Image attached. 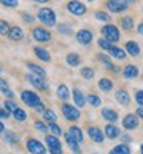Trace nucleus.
<instances>
[{"label":"nucleus","mask_w":143,"mask_h":154,"mask_svg":"<svg viewBox=\"0 0 143 154\" xmlns=\"http://www.w3.org/2000/svg\"><path fill=\"white\" fill-rule=\"evenodd\" d=\"M38 20H40L42 23L48 25V26H54L56 25V12L53 9L49 8H42L40 11H38Z\"/></svg>","instance_id":"f257e3e1"},{"label":"nucleus","mask_w":143,"mask_h":154,"mask_svg":"<svg viewBox=\"0 0 143 154\" xmlns=\"http://www.w3.org/2000/svg\"><path fill=\"white\" fill-rule=\"evenodd\" d=\"M102 34H103V38H106L109 42H117L120 38L119 28H115L114 25H105L102 28Z\"/></svg>","instance_id":"f03ea898"},{"label":"nucleus","mask_w":143,"mask_h":154,"mask_svg":"<svg viewBox=\"0 0 143 154\" xmlns=\"http://www.w3.org/2000/svg\"><path fill=\"white\" fill-rule=\"evenodd\" d=\"M22 100H23L25 105H28V106H31V108H35L37 105L42 103L40 97H38L35 93H32V91H23V93H22Z\"/></svg>","instance_id":"7ed1b4c3"},{"label":"nucleus","mask_w":143,"mask_h":154,"mask_svg":"<svg viewBox=\"0 0 143 154\" xmlns=\"http://www.w3.org/2000/svg\"><path fill=\"white\" fill-rule=\"evenodd\" d=\"M68 9L74 16H83L86 12V6L82 2H79V0H71V2L68 3Z\"/></svg>","instance_id":"20e7f679"},{"label":"nucleus","mask_w":143,"mask_h":154,"mask_svg":"<svg viewBox=\"0 0 143 154\" xmlns=\"http://www.w3.org/2000/svg\"><path fill=\"white\" fill-rule=\"evenodd\" d=\"M46 143L49 146L51 154H62V145H60L59 139L56 136H48L46 137Z\"/></svg>","instance_id":"39448f33"},{"label":"nucleus","mask_w":143,"mask_h":154,"mask_svg":"<svg viewBox=\"0 0 143 154\" xmlns=\"http://www.w3.org/2000/svg\"><path fill=\"white\" fill-rule=\"evenodd\" d=\"M32 37H34V40H37V42H49L51 40V34L45 28H34Z\"/></svg>","instance_id":"423d86ee"},{"label":"nucleus","mask_w":143,"mask_h":154,"mask_svg":"<svg viewBox=\"0 0 143 154\" xmlns=\"http://www.w3.org/2000/svg\"><path fill=\"white\" fill-rule=\"evenodd\" d=\"M106 6L112 12H122V11H125L128 8V5L123 2V0H108Z\"/></svg>","instance_id":"0eeeda50"},{"label":"nucleus","mask_w":143,"mask_h":154,"mask_svg":"<svg viewBox=\"0 0 143 154\" xmlns=\"http://www.w3.org/2000/svg\"><path fill=\"white\" fill-rule=\"evenodd\" d=\"M62 111H63L65 117H66L68 120H75V119L80 117L79 109L74 108V106H71V105H63V106H62Z\"/></svg>","instance_id":"6e6552de"},{"label":"nucleus","mask_w":143,"mask_h":154,"mask_svg":"<svg viewBox=\"0 0 143 154\" xmlns=\"http://www.w3.org/2000/svg\"><path fill=\"white\" fill-rule=\"evenodd\" d=\"M26 146H28V149H29V152H31V154H45V146H43L40 142L34 140V139L28 140Z\"/></svg>","instance_id":"1a4fd4ad"},{"label":"nucleus","mask_w":143,"mask_h":154,"mask_svg":"<svg viewBox=\"0 0 143 154\" xmlns=\"http://www.w3.org/2000/svg\"><path fill=\"white\" fill-rule=\"evenodd\" d=\"M28 80H29L35 88H38V89H46V88H48L46 83H45V77H42V75L31 74V75H28Z\"/></svg>","instance_id":"9d476101"},{"label":"nucleus","mask_w":143,"mask_h":154,"mask_svg":"<svg viewBox=\"0 0 143 154\" xmlns=\"http://www.w3.org/2000/svg\"><path fill=\"white\" fill-rule=\"evenodd\" d=\"M123 126L126 128V130H135V128L138 126V119H137V116H134V114L126 116V117L123 119Z\"/></svg>","instance_id":"9b49d317"},{"label":"nucleus","mask_w":143,"mask_h":154,"mask_svg":"<svg viewBox=\"0 0 143 154\" xmlns=\"http://www.w3.org/2000/svg\"><path fill=\"white\" fill-rule=\"evenodd\" d=\"M77 40H79V43H82V45H88L91 40H93V32L88 31V29H80L79 32H77Z\"/></svg>","instance_id":"f8f14e48"},{"label":"nucleus","mask_w":143,"mask_h":154,"mask_svg":"<svg viewBox=\"0 0 143 154\" xmlns=\"http://www.w3.org/2000/svg\"><path fill=\"white\" fill-rule=\"evenodd\" d=\"M8 37L11 38V40H22L23 38V31H22V28H19V26H11L9 28V32H8Z\"/></svg>","instance_id":"ddd939ff"},{"label":"nucleus","mask_w":143,"mask_h":154,"mask_svg":"<svg viewBox=\"0 0 143 154\" xmlns=\"http://www.w3.org/2000/svg\"><path fill=\"white\" fill-rule=\"evenodd\" d=\"M65 139H66V143L69 145V148L75 152V154H79L80 152V148H79V142H77V140L69 134V133H66V134H65Z\"/></svg>","instance_id":"4468645a"},{"label":"nucleus","mask_w":143,"mask_h":154,"mask_svg":"<svg viewBox=\"0 0 143 154\" xmlns=\"http://www.w3.org/2000/svg\"><path fill=\"white\" fill-rule=\"evenodd\" d=\"M88 133H89V137L93 139L94 142H97V143L103 142V134H102V131L99 130V128H93V126H91L88 130Z\"/></svg>","instance_id":"2eb2a0df"},{"label":"nucleus","mask_w":143,"mask_h":154,"mask_svg":"<svg viewBox=\"0 0 143 154\" xmlns=\"http://www.w3.org/2000/svg\"><path fill=\"white\" fill-rule=\"evenodd\" d=\"M123 75L126 77V79H135V77L138 75V69H137L134 65H128V66L123 69Z\"/></svg>","instance_id":"dca6fc26"},{"label":"nucleus","mask_w":143,"mask_h":154,"mask_svg":"<svg viewBox=\"0 0 143 154\" xmlns=\"http://www.w3.org/2000/svg\"><path fill=\"white\" fill-rule=\"evenodd\" d=\"M102 116H103L106 120H109V122H115L117 119H119L117 112H115L114 109H111V108H105V109L102 111Z\"/></svg>","instance_id":"f3484780"},{"label":"nucleus","mask_w":143,"mask_h":154,"mask_svg":"<svg viewBox=\"0 0 143 154\" xmlns=\"http://www.w3.org/2000/svg\"><path fill=\"white\" fill-rule=\"evenodd\" d=\"M34 53H35V56L40 59V60H43V62H49L51 60V56H49V53L46 49H43V48H34Z\"/></svg>","instance_id":"a211bd4d"},{"label":"nucleus","mask_w":143,"mask_h":154,"mask_svg":"<svg viewBox=\"0 0 143 154\" xmlns=\"http://www.w3.org/2000/svg\"><path fill=\"white\" fill-rule=\"evenodd\" d=\"M115 99L120 102L122 105H128L129 103V94L125 91V89H120V91L115 93Z\"/></svg>","instance_id":"6ab92c4d"},{"label":"nucleus","mask_w":143,"mask_h":154,"mask_svg":"<svg viewBox=\"0 0 143 154\" xmlns=\"http://www.w3.org/2000/svg\"><path fill=\"white\" fill-rule=\"evenodd\" d=\"M105 134H106L108 139H115L117 136H119V128H117L115 125H106Z\"/></svg>","instance_id":"aec40b11"},{"label":"nucleus","mask_w":143,"mask_h":154,"mask_svg":"<svg viewBox=\"0 0 143 154\" xmlns=\"http://www.w3.org/2000/svg\"><path fill=\"white\" fill-rule=\"evenodd\" d=\"M126 51H128L131 56H134V57L140 54V48H138V45H137L135 42H128V43H126Z\"/></svg>","instance_id":"412c9836"},{"label":"nucleus","mask_w":143,"mask_h":154,"mask_svg":"<svg viewBox=\"0 0 143 154\" xmlns=\"http://www.w3.org/2000/svg\"><path fill=\"white\" fill-rule=\"evenodd\" d=\"M108 53L112 56V57H115V59H125L126 57V53H125V51L123 49H120V48H117V46H112L109 51H108Z\"/></svg>","instance_id":"4be33fe9"},{"label":"nucleus","mask_w":143,"mask_h":154,"mask_svg":"<svg viewBox=\"0 0 143 154\" xmlns=\"http://www.w3.org/2000/svg\"><path fill=\"white\" fill-rule=\"evenodd\" d=\"M72 96H74V102H75V105H79V106H83V105L86 103V100H85L83 94L80 93V89H74Z\"/></svg>","instance_id":"5701e85b"},{"label":"nucleus","mask_w":143,"mask_h":154,"mask_svg":"<svg viewBox=\"0 0 143 154\" xmlns=\"http://www.w3.org/2000/svg\"><path fill=\"white\" fill-rule=\"evenodd\" d=\"M66 62H68L69 66H79V65H80V57H79V54L71 53V54H68Z\"/></svg>","instance_id":"b1692460"},{"label":"nucleus","mask_w":143,"mask_h":154,"mask_svg":"<svg viewBox=\"0 0 143 154\" xmlns=\"http://www.w3.org/2000/svg\"><path fill=\"white\" fill-rule=\"evenodd\" d=\"M69 134L77 140V142H82V140H83V133H82L80 128H77V126H71L69 128Z\"/></svg>","instance_id":"393cba45"},{"label":"nucleus","mask_w":143,"mask_h":154,"mask_svg":"<svg viewBox=\"0 0 143 154\" xmlns=\"http://www.w3.org/2000/svg\"><path fill=\"white\" fill-rule=\"evenodd\" d=\"M57 94H59V97H60L62 100H68V97H69V89H68V86H66V85H60V86L57 88Z\"/></svg>","instance_id":"a878e982"},{"label":"nucleus","mask_w":143,"mask_h":154,"mask_svg":"<svg viewBox=\"0 0 143 154\" xmlns=\"http://www.w3.org/2000/svg\"><path fill=\"white\" fill-rule=\"evenodd\" d=\"M99 88L102 89V91H111L112 89V82L109 79H102L99 82Z\"/></svg>","instance_id":"bb28decb"},{"label":"nucleus","mask_w":143,"mask_h":154,"mask_svg":"<svg viewBox=\"0 0 143 154\" xmlns=\"http://www.w3.org/2000/svg\"><path fill=\"white\" fill-rule=\"evenodd\" d=\"M0 91H2L3 94H6L9 99L12 97V96H14V94H12V91H9V88H8V83L2 79V77H0Z\"/></svg>","instance_id":"cd10ccee"},{"label":"nucleus","mask_w":143,"mask_h":154,"mask_svg":"<svg viewBox=\"0 0 143 154\" xmlns=\"http://www.w3.org/2000/svg\"><path fill=\"white\" fill-rule=\"evenodd\" d=\"M28 68H29L34 74H37V75H42V77H45V75H46L45 69H43V68H40V66H37V65H34V63H28Z\"/></svg>","instance_id":"c85d7f7f"},{"label":"nucleus","mask_w":143,"mask_h":154,"mask_svg":"<svg viewBox=\"0 0 143 154\" xmlns=\"http://www.w3.org/2000/svg\"><path fill=\"white\" fill-rule=\"evenodd\" d=\"M43 117H45V120H48V122H51V123H54L56 119H57V116H56V112H54L53 109H45Z\"/></svg>","instance_id":"c756f323"},{"label":"nucleus","mask_w":143,"mask_h":154,"mask_svg":"<svg viewBox=\"0 0 143 154\" xmlns=\"http://www.w3.org/2000/svg\"><path fill=\"white\" fill-rule=\"evenodd\" d=\"M120 25H122V28H125V29H131L134 26V20L131 17H123L120 20Z\"/></svg>","instance_id":"7c9ffc66"},{"label":"nucleus","mask_w":143,"mask_h":154,"mask_svg":"<svg viewBox=\"0 0 143 154\" xmlns=\"http://www.w3.org/2000/svg\"><path fill=\"white\" fill-rule=\"evenodd\" d=\"M109 154H131V152H129V148L126 145H119V146H115Z\"/></svg>","instance_id":"2f4dec72"},{"label":"nucleus","mask_w":143,"mask_h":154,"mask_svg":"<svg viewBox=\"0 0 143 154\" xmlns=\"http://www.w3.org/2000/svg\"><path fill=\"white\" fill-rule=\"evenodd\" d=\"M14 117H16V120L23 122V120H26V112H25L23 109H20V108H17L14 111Z\"/></svg>","instance_id":"473e14b6"},{"label":"nucleus","mask_w":143,"mask_h":154,"mask_svg":"<svg viewBox=\"0 0 143 154\" xmlns=\"http://www.w3.org/2000/svg\"><path fill=\"white\" fill-rule=\"evenodd\" d=\"M80 74H82V77H85V79H93V77H94V69H91V68H82Z\"/></svg>","instance_id":"72a5a7b5"},{"label":"nucleus","mask_w":143,"mask_h":154,"mask_svg":"<svg viewBox=\"0 0 143 154\" xmlns=\"http://www.w3.org/2000/svg\"><path fill=\"white\" fill-rule=\"evenodd\" d=\"M9 25H8V22H5V20H0V34L2 35H6L8 32H9Z\"/></svg>","instance_id":"f704fd0d"},{"label":"nucleus","mask_w":143,"mask_h":154,"mask_svg":"<svg viewBox=\"0 0 143 154\" xmlns=\"http://www.w3.org/2000/svg\"><path fill=\"white\" fill-rule=\"evenodd\" d=\"M111 43H112V42L106 40V38H99V45H100V48L106 49V51H109V49L112 48V45H111Z\"/></svg>","instance_id":"c9c22d12"},{"label":"nucleus","mask_w":143,"mask_h":154,"mask_svg":"<svg viewBox=\"0 0 143 154\" xmlns=\"http://www.w3.org/2000/svg\"><path fill=\"white\" fill-rule=\"evenodd\" d=\"M96 19L97 20H100V22H109V16L106 14V12H103V11H99V12H96Z\"/></svg>","instance_id":"e433bc0d"},{"label":"nucleus","mask_w":143,"mask_h":154,"mask_svg":"<svg viewBox=\"0 0 143 154\" xmlns=\"http://www.w3.org/2000/svg\"><path fill=\"white\" fill-rule=\"evenodd\" d=\"M100 62H103V63H105V65H106V68L108 69H114V66H112V63L109 62V59L106 57V56H103V54H99V57H97Z\"/></svg>","instance_id":"4c0bfd02"},{"label":"nucleus","mask_w":143,"mask_h":154,"mask_svg":"<svg viewBox=\"0 0 143 154\" xmlns=\"http://www.w3.org/2000/svg\"><path fill=\"white\" fill-rule=\"evenodd\" d=\"M88 102L93 106H99L100 105V97L99 96H94V94H91V96H88Z\"/></svg>","instance_id":"58836bf2"},{"label":"nucleus","mask_w":143,"mask_h":154,"mask_svg":"<svg viewBox=\"0 0 143 154\" xmlns=\"http://www.w3.org/2000/svg\"><path fill=\"white\" fill-rule=\"evenodd\" d=\"M57 29L60 31V32H63V34H71L72 32V29H71V26H68V25H63V23H60V25H57Z\"/></svg>","instance_id":"ea45409f"},{"label":"nucleus","mask_w":143,"mask_h":154,"mask_svg":"<svg viewBox=\"0 0 143 154\" xmlns=\"http://www.w3.org/2000/svg\"><path fill=\"white\" fill-rule=\"evenodd\" d=\"M0 3L8 6V8H16L19 5V0H0Z\"/></svg>","instance_id":"a19ab883"},{"label":"nucleus","mask_w":143,"mask_h":154,"mask_svg":"<svg viewBox=\"0 0 143 154\" xmlns=\"http://www.w3.org/2000/svg\"><path fill=\"white\" fill-rule=\"evenodd\" d=\"M5 108H6L9 112H14V111L17 109V105H16L12 100H6V102H5Z\"/></svg>","instance_id":"79ce46f5"},{"label":"nucleus","mask_w":143,"mask_h":154,"mask_svg":"<svg viewBox=\"0 0 143 154\" xmlns=\"http://www.w3.org/2000/svg\"><path fill=\"white\" fill-rule=\"evenodd\" d=\"M48 128H49V130L53 131V134H54V136H57V137H59V136L62 134V131H60V128H59V126H57L56 123H51V125H49Z\"/></svg>","instance_id":"37998d69"},{"label":"nucleus","mask_w":143,"mask_h":154,"mask_svg":"<svg viewBox=\"0 0 143 154\" xmlns=\"http://www.w3.org/2000/svg\"><path fill=\"white\" fill-rule=\"evenodd\" d=\"M5 137H6V140H9L11 143H17V140H19L14 133H5Z\"/></svg>","instance_id":"c03bdc74"},{"label":"nucleus","mask_w":143,"mask_h":154,"mask_svg":"<svg viewBox=\"0 0 143 154\" xmlns=\"http://www.w3.org/2000/svg\"><path fill=\"white\" fill-rule=\"evenodd\" d=\"M135 102L140 106H143V91H137L135 93Z\"/></svg>","instance_id":"a18cd8bd"},{"label":"nucleus","mask_w":143,"mask_h":154,"mask_svg":"<svg viewBox=\"0 0 143 154\" xmlns=\"http://www.w3.org/2000/svg\"><path fill=\"white\" fill-rule=\"evenodd\" d=\"M35 128H37L38 131H42V133H45V131L48 130V126H46L43 122H35Z\"/></svg>","instance_id":"49530a36"},{"label":"nucleus","mask_w":143,"mask_h":154,"mask_svg":"<svg viewBox=\"0 0 143 154\" xmlns=\"http://www.w3.org/2000/svg\"><path fill=\"white\" fill-rule=\"evenodd\" d=\"M8 116H9V111H8V109H3V108H0V117H2V119H6Z\"/></svg>","instance_id":"de8ad7c7"},{"label":"nucleus","mask_w":143,"mask_h":154,"mask_svg":"<svg viewBox=\"0 0 143 154\" xmlns=\"http://www.w3.org/2000/svg\"><path fill=\"white\" fill-rule=\"evenodd\" d=\"M35 109H37L38 112H45V106H43L42 103H40V105H37V106H35Z\"/></svg>","instance_id":"09e8293b"},{"label":"nucleus","mask_w":143,"mask_h":154,"mask_svg":"<svg viewBox=\"0 0 143 154\" xmlns=\"http://www.w3.org/2000/svg\"><path fill=\"white\" fill-rule=\"evenodd\" d=\"M23 19L26 20V22H32V20H34V17H31V16H28V14H23Z\"/></svg>","instance_id":"8fccbe9b"},{"label":"nucleus","mask_w":143,"mask_h":154,"mask_svg":"<svg viewBox=\"0 0 143 154\" xmlns=\"http://www.w3.org/2000/svg\"><path fill=\"white\" fill-rule=\"evenodd\" d=\"M137 114L140 116V117H143V106H140V108L137 109Z\"/></svg>","instance_id":"3c124183"},{"label":"nucleus","mask_w":143,"mask_h":154,"mask_svg":"<svg viewBox=\"0 0 143 154\" xmlns=\"http://www.w3.org/2000/svg\"><path fill=\"white\" fill-rule=\"evenodd\" d=\"M138 32L143 35V23H140V25H138Z\"/></svg>","instance_id":"603ef678"},{"label":"nucleus","mask_w":143,"mask_h":154,"mask_svg":"<svg viewBox=\"0 0 143 154\" xmlns=\"http://www.w3.org/2000/svg\"><path fill=\"white\" fill-rule=\"evenodd\" d=\"M34 2H38V3H46V2H49V0H34Z\"/></svg>","instance_id":"864d4df0"},{"label":"nucleus","mask_w":143,"mask_h":154,"mask_svg":"<svg viewBox=\"0 0 143 154\" xmlns=\"http://www.w3.org/2000/svg\"><path fill=\"white\" fill-rule=\"evenodd\" d=\"M125 3H135V0H123Z\"/></svg>","instance_id":"5fc2aeb1"},{"label":"nucleus","mask_w":143,"mask_h":154,"mask_svg":"<svg viewBox=\"0 0 143 154\" xmlns=\"http://www.w3.org/2000/svg\"><path fill=\"white\" fill-rule=\"evenodd\" d=\"M2 131H3V123L0 122V133H2Z\"/></svg>","instance_id":"6e6d98bb"},{"label":"nucleus","mask_w":143,"mask_h":154,"mask_svg":"<svg viewBox=\"0 0 143 154\" xmlns=\"http://www.w3.org/2000/svg\"><path fill=\"white\" fill-rule=\"evenodd\" d=\"M141 154H143V145H141Z\"/></svg>","instance_id":"4d7b16f0"},{"label":"nucleus","mask_w":143,"mask_h":154,"mask_svg":"<svg viewBox=\"0 0 143 154\" xmlns=\"http://www.w3.org/2000/svg\"><path fill=\"white\" fill-rule=\"evenodd\" d=\"M0 71H2V66H0Z\"/></svg>","instance_id":"13d9d810"},{"label":"nucleus","mask_w":143,"mask_h":154,"mask_svg":"<svg viewBox=\"0 0 143 154\" xmlns=\"http://www.w3.org/2000/svg\"><path fill=\"white\" fill-rule=\"evenodd\" d=\"M89 2H93V0H89Z\"/></svg>","instance_id":"bf43d9fd"}]
</instances>
